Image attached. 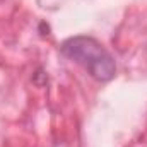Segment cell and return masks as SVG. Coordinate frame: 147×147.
Wrapping results in <instances>:
<instances>
[{"label": "cell", "instance_id": "cell-1", "mask_svg": "<svg viewBox=\"0 0 147 147\" xmlns=\"http://www.w3.org/2000/svg\"><path fill=\"white\" fill-rule=\"evenodd\" d=\"M62 53L82 65L91 77L106 82L115 77L116 63L111 53L94 38L75 36L62 45Z\"/></svg>", "mask_w": 147, "mask_h": 147}]
</instances>
